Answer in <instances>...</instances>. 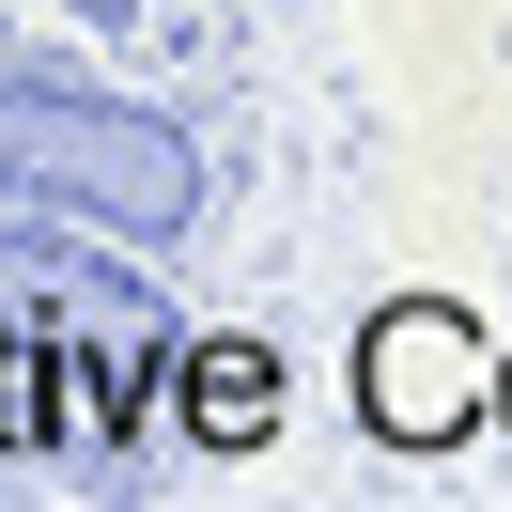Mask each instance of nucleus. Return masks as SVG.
Instances as JSON below:
<instances>
[{
  "label": "nucleus",
  "instance_id": "2",
  "mask_svg": "<svg viewBox=\"0 0 512 512\" xmlns=\"http://www.w3.org/2000/svg\"><path fill=\"white\" fill-rule=\"evenodd\" d=\"M187 419H202L218 450H233V435H264V342H218V357H202V404H187Z\"/></svg>",
  "mask_w": 512,
  "mask_h": 512
},
{
  "label": "nucleus",
  "instance_id": "1",
  "mask_svg": "<svg viewBox=\"0 0 512 512\" xmlns=\"http://www.w3.org/2000/svg\"><path fill=\"white\" fill-rule=\"evenodd\" d=\"M357 404H373L388 450H450L481 435V326L466 311H373V342H357Z\"/></svg>",
  "mask_w": 512,
  "mask_h": 512
}]
</instances>
